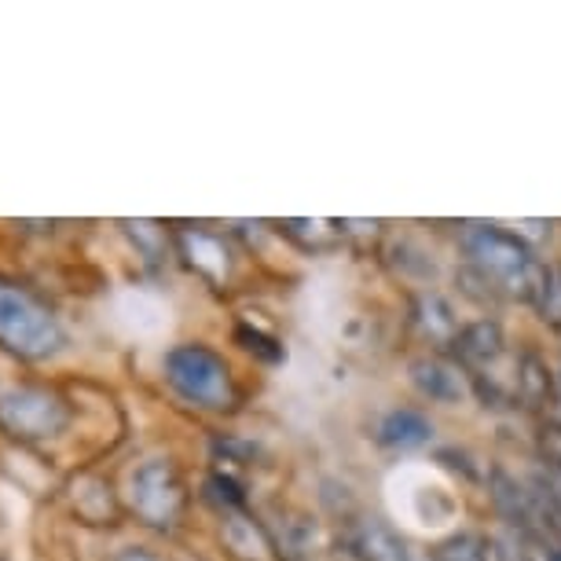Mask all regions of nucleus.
<instances>
[{
    "label": "nucleus",
    "instance_id": "obj_11",
    "mask_svg": "<svg viewBox=\"0 0 561 561\" xmlns=\"http://www.w3.org/2000/svg\"><path fill=\"white\" fill-rule=\"evenodd\" d=\"M514 397L517 404L525 408H543L550 397H554V375H550L547 359L533 353V348H525L522 356H517V378H514Z\"/></svg>",
    "mask_w": 561,
    "mask_h": 561
},
{
    "label": "nucleus",
    "instance_id": "obj_9",
    "mask_svg": "<svg viewBox=\"0 0 561 561\" xmlns=\"http://www.w3.org/2000/svg\"><path fill=\"white\" fill-rule=\"evenodd\" d=\"M176 242L184 250L187 264L203 275L209 283H225L231 275V250L228 242L214 236V231H203V228H184L176 231Z\"/></svg>",
    "mask_w": 561,
    "mask_h": 561
},
{
    "label": "nucleus",
    "instance_id": "obj_15",
    "mask_svg": "<svg viewBox=\"0 0 561 561\" xmlns=\"http://www.w3.org/2000/svg\"><path fill=\"white\" fill-rule=\"evenodd\" d=\"M433 561H492L489 558V539L473 536V533H459L430 554Z\"/></svg>",
    "mask_w": 561,
    "mask_h": 561
},
{
    "label": "nucleus",
    "instance_id": "obj_3",
    "mask_svg": "<svg viewBox=\"0 0 561 561\" xmlns=\"http://www.w3.org/2000/svg\"><path fill=\"white\" fill-rule=\"evenodd\" d=\"M165 382L180 400L203 411H231L239 404V389L225 356L209 345H176L165 356Z\"/></svg>",
    "mask_w": 561,
    "mask_h": 561
},
{
    "label": "nucleus",
    "instance_id": "obj_6",
    "mask_svg": "<svg viewBox=\"0 0 561 561\" xmlns=\"http://www.w3.org/2000/svg\"><path fill=\"white\" fill-rule=\"evenodd\" d=\"M220 543H225V550L236 561H287L279 550V539H272L268 528H264L257 517H250L247 511L225 514Z\"/></svg>",
    "mask_w": 561,
    "mask_h": 561
},
{
    "label": "nucleus",
    "instance_id": "obj_10",
    "mask_svg": "<svg viewBox=\"0 0 561 561\" xmlns=\"http://www.w3.org/2000/svg\"><path fill=\"white\" fill-rule=\"evenodd\" d=\"M378 440H382L386 448H400V451L422 448V444L433 440V422L415 408H393L378 422Z\"/></svg>",
    "mask_w": 561,
    "mask_h": 561
},
{
    "label": "nucleus",
    "instance_id": "obj_16",
    "mask_svg": "<svg viewBox=\"0 0 561 561\" xmlns=\"http://www.w3.org/2000/svg\"><path fill=\"white\" fill-rule=\"evenodd\" d=\"M206 500L225 506V514L231 511H242V503H247V492L239 489V481L225 478V473H214V478H206Z\"/></svg>",
    "mask_w": 561,
    "mask_h": 561
},
{
    "label": "nucleus",
    "instance_id": "obj_8",
    "mask_svg": "<svg viewBox=\"0 0 561 561\" xmlns=\"http://www.w3.org/2000/svg\"><path fill=\"white\" fill-rule=\"evenodd\" d=\"M411 320H415L419 334L426 337L430 345L448 348V353L462 334V323H459V316H455L451 301L437 290H422L411 298Z\"/></svg>",
    "mask_w": 561,
    "mask_h": 561
},
{
    "label": "nucleus",
    "instance_id": "obj_2",
    "mask_svg": "<svg viewBox=\"0 0 561 561\" xmlns=\"http://www.w3.org/2000/svg\"><path fill=\"white\" fill-rule=\"evenodd\" d=\"M62 327L56 312L30 287L0 279V348L19 359H45L59 353Z\"/></svg>",
    "mask_w": 561,
    "mask_h": 561
},
{
    "label": "nucleus",
    "instance_id": "obj_12",
    "mask_svg": "<svg viewBox=\"0 0 561 561\" xmlns=\"http://www.w3.org/2000/svg\"><path fill=\"white\" fill-rule=\"evenodd\" d=\"M356 550L364 554V561H422V558H415V550L393 533V528L375 522V517H370V522H359Z\"/></svg>",
    "mask_w": 561,
    "mask_h": 561
},
{
    "label": "nucleus",
    "instance_id": "obj_13",
    "mask_svg": "<svg viewBox=\"0 0 561 561\" xmlns=\"http://www.w3.org/2000/svg\"><path fill=\"white\" fill-rule=\"evenodd\" d=\"M283 236H290L305 250H331L334 242H342V225L337 220H283Z\"/></svg>",
    "mask_w": 561,
    "mask_h": 561
},
{
    "label": "nucleus",
    "instance_id": "obj_18",
    "mask_svg": "<svg viewBox=\"0 0 561 561\" xmlns=\"http://www.w3.org/2000/svg\"><path fill=\"white\" fill-rule=\"evenodd\" d=\"M539 451H543V462L550 466H561V426H543L539 430Z\"/></svg>",
    "mask_w": 561,
    "mask_h": 561
},
{
    "label": "nucleus",
    "instance_id": "obj_20",
    "mask_svg": "<svg viewBox=\"0 0 561 561\" xmlns=\"http://www.w3.org/2000/svg\"><path fill=\"white\" fill-rule=\"evenodd\" d=\"M554 397L561 400V367H558V375H554Z\"/></svg>",
    "mask_w": 561,
    "mask_h": 561
},
{
    "label": "nucleus",
    "instance_id": "obj_7",
    "mask_svg": "<svg viewBox=\"0 0 561 561\" xmlns=\"http://www.w3.org/2000/svg\"><path fill=\"white\" fill-rule=\"evenodd\" d=\"M408 370H411V382H415L419 393L437 400V404H459L466 397V389H470V382H466L470 375L444 356H419V359H411Z\"/></svg>",
    "mask_w": 561,
    "mask_h": 561
},
{
    "label": "nucleus",
    "instance_id": "obj_19",
    "mask_svg": "<svg viewBox=\"0 0 561 561\" xmlns=\"http://www.w3.org/2000/svg\"><path fill=\"white\" fill-rule=\"evenodd\" d=\"M114 561H162V558L151 554V550H144V547H129V550H122Z\"/></svg>",
    "mask_w": 561,
    "mask_h": 561
},
{
    "label": "nucleus",
    "instance_id": "obj_4",
    "mask_svg": "<svg viewBox=\"0 0 561 561\" xmlns=\"http://www.w3.org/2000/svg\"><path fill=\"white\" fill-rule=\"evenodd\" d=\"M129 506L147 528L173 533L187 511V489L169 459H147L129 478Z\"/></svg>",
    "mask_w": 561,
    "mask_h": 561
},
{
    "label": "nucleus",
    "instance_id": "obj_17",
    "mask_svg": "<svg viewBox=\"0 0 561 561\" xmlns=\"http://www.w3.org/2000/svg\"><path fill=\"white\" fill-rule=\"evenodd\" d=\"M236 337H239V345L247 348V353L268 359V364H279V359H283V345L275 342V337H264L261 331H250V327H239Z\"/></svg>",
    "mask_w": 561,
    "mask_h": 561
},
{
    "label": "nucleus",
    "instance_id": "obj_14",
    "mask_svg": "<svg viewBox=\"0 0 561 561\" xmlns=\"http://www.w3.org/2000/svg\"><path fill=\"white\" fill-rule=\"evenodd\" d=\"M533 305H536L539 320H543L547 327H554V331H561V261L543 268V279H539V290H536Z\"/></svg>",
    "mask_w": 561,
    "mask_h": 561
},
{
    "label": "nucleus",
    "instance_id": "obj_1",
    "mask_svg": "<svg viewBox=\"0 0 561 561\" xmlns=\"http://www.w3.org/2000/svg\"><path fill=\"white\" fill-rule=\"evenodd\" d=\"M459 242H462V253H466V261H470V268L478 272L481 279H489L495 294H506V298H517V301L536 298L547 264L536 257L528 239L500 225H466Z\"/></svg>",
    "mask_w": 561,
    "mask_h": 561
},
{
    "label": "nucleus",
    "instance_id": "obj_5",
    "mask_svg": "<svg viewBox=\"0 0 561 561\" xmlns=\"http://www.w3.org/2000/svg\"><path fill=\"white\" fill-rule=\"evenodd\" d=\"M70 408L56 389L4 386L0 389V430L19 440H45L67 430Z\"/></svg>",
    "mask_w": 561,
    "mask_h": 561
}]
</instances>
